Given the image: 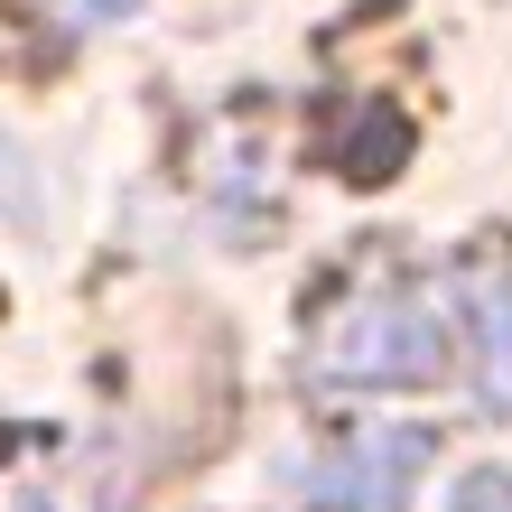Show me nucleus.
I'll list each match as a JSON object with an SVG mask.
<instances>
[{
    "instance_id": "f257e3e1",
    "label": "nucleus",
    "mask_w": 512,
    "mask_h": 512,
    "mask_svg": "<svg viewBox=\"0 0 512 512\" xmlns=\"http://www.w3.org/2000/svg\"><path fill=\"white\" fill-rule=\"evenodd\" d=\"M317 364L326 382H429L447 364V326L429 298H382V308H354L317 345Z\"/></svg>"
},
{
    "instance_id": "20e7f679",
    "label": "nucleus",
    "mask_w": 512,
    "mask_h": 512,
    "mask_svg": "<svg viewBox=\"0 0 512 512\" xmlns=\"http://www.w3.org/2000/svg\"><path fill=\"white\" fill-rule=\"evenodd\" d=\"M457 512H512V475H466V485H457Z\"/></svg>"
},
{
    "instance_id": "7ed1b4c3",
    "label": "nucleus",
    "mask_w": 512,
    "mask_h": 512,
    "mask_svg": "<svg viewBox=\"0 0 512 512\" xmlns=\"http://www.w3.org/2000/svg\"><path fill=\"white\" fill-rule=\"evenodd\" d=\"M475 345H485V410H512V280L475 289Z\"/></svg>"
},
{
    "instance_id": "f03ea898",
    "label": "nucleus",
    "mask_w": 512,
    "mask_h": 512,
    "mask_svg": "<svg viewBox=\"0 0 512 512\" xmlns=\"http://www.w3.org/2000/svg\"><path fill=\"white\" fill-rule=\"evenodd\" d=\"M419 457H429V438H419V429H373V438H354L345 457H326L308 475V503L317 512H401Z\"/></svg>"
},
{
    "instance_id": "39448f33",
    "label": "nucleus",
    "mask_w": 512,
    "mask_h": 512,
    "mask_svg": "<svg viewBox=\"0 0 512 512\" xmlns=\"http://www.w3.org/2000/svg\"><path fill=\"white\" fill-rule=\"evenodd\" d=\"M66 10H75V28H103V19H122L131 0H66Z\"/></svg>"
}]
</instances>
